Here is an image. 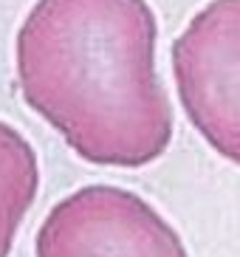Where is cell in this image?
<instances>
[{"label": "cell", "mask_w": 240, "mask_h": 257, "mask_svg": "<svg viewBox=\"0 0 240 257\" xmlns=\"http://www.w3.org/2000/svg\"><path fill=\"white\" fill-rule=\"evenodd\" d=\"M147 0H37L15 40L23 102L88 164L139 170L173 142Z\"/></svg>", "instance_id": "1"}, {"label": "cell", "mask_w": 240, "mask_h": 257, "mask_svg": "<svg viewBox=\"0 0 240 257\" xmlns=\"http://www.w3.org/2000/svg\"><path fill=\"white\" fill-rule=\"evenodd\" d=\"M184 113L215 153L240 164V0H209L173 43Z\"/></svg>", "instance_id": "2"}, {"label": "cell", "mask_w": 240, "mask_h": 257, "mask_svg": "<svg viewBox=\"0 0 240 257\" xmlns=\"http://www.w3.org/2000/svg\"><path fill=\"white\" fill-rule=\"evenodd\" d=\"M37 257H189L181 234L130 189L90 184L45 215Z\"/></svg>", "instance_id": "3"}, {"label": "cell", "mask_w": 240, "mask_h": 257, "mask_svg": "<svg viewBox=\"0 0 240 257\" xmlns=\"http://www.w3.org/2000/svg\"><path fill=\"white\" fill-rule=\"evenodd\" d=\"M37 192V153L15 124L0 119V257H9Z\"/></svg>", "instance_id": "4"}]
</instances>
